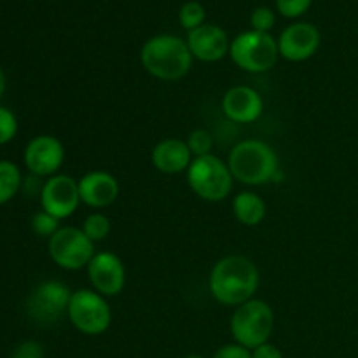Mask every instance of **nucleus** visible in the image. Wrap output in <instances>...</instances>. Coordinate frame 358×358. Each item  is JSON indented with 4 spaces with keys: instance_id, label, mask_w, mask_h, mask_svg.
Returning a JSON list of instances; mask_svg holds the SVG:
<instances>
[{
    "instance_id": "aec40b11",
    "label": "nucleus",
    "mask_w": 358,
    "mask_h": 358,
    "mask_svg": "<svg viewBox=\"0 0 358 358\" xmlns=\"http://www.w3.org/2000/svg\"><path fill=\"white\" fill-rule=\"evenodd\" d=\"M80 229H83L84 234L96 245L100 243V241L107 240L108 234H110L112 231V222L105 213L93 212L91 215H87L86 219H84Z\"/></svg>"
},
{
    "instance_id": "6e6552de",
    "label": "nucleus",
    "mask_w": 358,
    "mask_h": 358,
    "mask_svg": "<svg viewBox=\"0 0 358 358\" xmlns=\"http://www.w3.org/2000/svg\"><path fill=\"white\" fill-rule=\"evenodd\" d=\"M49 257L58 268L79 271L87 268L94 257V243L80 227H59L48 241Z\"/></svg>"
},
{
    "instance_id": "9b49d317",
    "label": "nucleus",
    "mask_w": 358,
    "mask_h": 358,
    "mask_svg": "<svg viewBox=\"0 0 358 358\" xmlns=\"http://www.w3.org/2000/svg\"><path fill=\"white\" fill-rule=\"evenodd\" d=\"M91 287L103 297H115L126 287V266L112 252H96L86 268Z\"/></svg>"
},
{
    "instance_id": "423d86ee",
    "label": "nucleus",
    "mask_w": 358,
    "mask_h": 358,
    "mask_svg": "<svg viewBox=\"0 0 358 358\" xmlns=\"http://www.w3.org/2000/svg\"><path fill=\"white\" fill-rule=\"evenodd\" d=\"M229 56L238 69L250 73H264L278 62V41L271 34L255 30L241 31L231 41Z\"/></svg>"
},
{
    "instance_id": "0eeeda50",
    "label": "nucleus",
    "mask_w": 358,
    "mask_h": 358,
    "mask_svg": "<svg viewBox=\"0 0 358 358\" xmlns=\"http://www.w3.org/2000/svg\"><path fill=\"white\" fill-rule=\"evenodd\" d=\"M66 317L84 336L103 334L112 324V310L107 297L93 289H79L72 292Z\"/></svg>"
},
{
    "instance_id": "9d476101",
    "label": "nucleus",
    "mask_w": 358,
    "mask_h": 358,
    "mask_svg": "<svg viewBox=\"0 0 358 358\" xmlns=\"http://www.w3.org/2000/svg\"><path fill=\"white\" fill-rule=\"evenodd\" d=\"M42 210L56 219H69L80 205L79 184L70 175H52L42 184L41 189Z\"/></svg>"
},
{
    "instance_id": "2eb2a0df",
    "label": "nucleus",
    "mask_w": 358,
    "mask_h": 358,
    "mask_svg": "<svg viewBox=\"0 0 358 358\" xmlns=\"http://www.w3.org/2000/svg\"><path fill=\"white\" fill-rule=\"evenodd\" d=\"M264 110V101L259 91L250 86H233L224 93L222 112L236 124H250L257 121Z\"/></svg>"
},
{
    "instance_id": "dca6fc26",
    "label": "nucleus",
    "mask_w": 358,
    "mask_h": 358,
    "mask_svg": "<svg viewBox=\"0 0 358 358\" xmlns=\"http://www.w3.org/2000/svg\"><path fill=\"white\" fill-rule=\"evenodd\" d=\"M80 203L90 208H107L119 198V182L108 171H90L77 180Z\"/></svg>"
},
{
    "instance_id": "39448f33",
    "label": "nucleus",
    "mask_w": 358,
    "mask_h": 358,
    "mask_svg": "<svg viewBox=\"0 0 358 358\" xmlns=\"http://www.w3.org/2000/svg\"><path fill=\"white\" fill-rule=\"evenodd\" d=\"M185 173L191 191L208 203L222 201L233 191L234 177L227 161H222L215 154L194 157Z\"/></svg>"
},
{
    "instance_id": "f8f14e48",
    "label": "nucleus",
    "mask_w": 358,
    "mask_h": 358,
    "mask_svg": "<svg viewBox=\"0 0 358 358\" xmlns=\"http://www.w3.org/2000/svg\"><path fill=\"white\" fill-rule=\"evenodd\" d=\"M23 159L34 177H52L65 161V147L56 136L38 135L28 142Z\"/></svg>"
},
{
    "instance_id": "7ed1b4c3",
    "label": "nucleus",
    "mask_w": 358,
    "mask_h": 358,
    "mask_svg": "<svg viewBox=\"0 0 358 358\" xmlns=\"http://www.w3.org/2000/svg\"><path fill=\"white\" fill-rule=\"evenodd\" d=\"M192 59L187 42L170 34L150 37L140 51L145 72L164 83L184 79L191 72Z\"/></svg>"
},
{
    "instance_id": "f3484780",
    "label": "nucleus",
    "mask_w": 358,
    "mask_h": 358,
    "mask_svg": "<svg viewBox=\"0 0 358 358\" xmlns=\"http://www.w3.org/2000/svg\"><path fill=\"white\" fill-rule=\"evenodd\" d=\"M152 166L164 175H178L189 170L192 163V154L185 140L164 138L156 143L150 154Z\"/></svg>"
},
{
    "instance_id": "f257e3e1",
    "label": "nucleus",
    "mask_w": 358,
    "mask_h": 358,
    "mask_svg": "<svg viewBox=\"0 0 358 358\" xmlns=\"http://www.w3.org/2000/svg\"><path fill=\"white\" fill-rule=\"evenodd\" d=\"M261 285V273L255 262L245 255H226L210 271V294L224 306H241L254 299Z\"/></svg>"
},
{
    "instance_id": "a211bd4d",
    "label": "nucleus",
    "mask_w": 358,
    "mask_h": 358,
    "mask_svg": "<svg viewBox=\"0 0 358 358\" xmlns=\"http://www.w3.org/2000/svg\"><path fill=\"white\" fill-rule=\"evenodd\" d=\"M233 213L240 224L247 227H255L266 219V201L262 196L252 191H241L233 199Z\"/></svg>"
},
{
    "instance_id": "bb28decb",
    "label": "nucleus",
    "mask_w": 358,
    "mask_h": 358,
    "mask_svg": "<svg viewBox=\"0 0 358 358\" xmlns=\"http://www.w3.org/2000/svg\"><path fill=\"white\" fill-rule=\"evenodd\" d=\"M213 358H252V350L238 345V343H229L224 345L213 353Z\"/></svg>"
},
{
    "instance_id": "5701e85b",
    "label": "nucleus",
    "mask_w": 358,
    "mask_h": 358,
    "mask_svg": "<svg viewBox=\"0 0 358 358\" xmlns=\"http://www.w3.org/2000/svg\"><path fill=\"white\" fill-rule=\"evenodd\" d=\"M31 229L37 236L51 238L59 229V219L42 210V212H37L31 217Z\"/></svg>"
},
{
    "instance_id": "1a4fd4ad",
    "label": "nucleus",
    "mask_w": 358,
    "mask_h": 358,
    "mask_svg": "<svg viewBox=\"0 0 358 358\" xmlns=\"http://www.w3.org/2000/svg\"><path fill=\"white\" fill-rule=\"evenodd\" d=\"M72 290L58 280H45L38 283L27 301L28 317L38 324H55L69 311Z\"/></svg>"
},
{
    "instance_id": "c85d7f7f",
    "label": "nucleus",
    "mask_w": 358,
    "mask_h": 358,
    "mask_svg": "<svg viewBox=\"0 0 358 358\" xmlns=\"http://www.w3.org/2000/svg\"><path fill=\"white\" fill-rule=\"evenodd\" d=\"M252 358H283V353L273 343H264V345L252 350Z\"/></svg>"
},
{
    "instance_id": "4be33fe9",
    "label": "nucleus",
    "mask_w": 358,
    "mask_h": 358,
    "mask_svg": "<svg viewBox=\"0 0 358 358\" xmlns=\"http://www.w3.org/2000/svg\"><path fill=\"white\" fill-rule=\"evenodd\" d=\"M185 143H187L192 157L208 156V154H212V149H213V136L208 129L196 128L189 133Z\"/></svg>"
},
{
    "instance_id": "7c9ffc66",
    "label": "nucleus",
    "mask_w": 358,
    "mask_h": 358,
    "mask_svg": "<svg viewBox=\"0 0 358 358\" xmlns=\"http://www.w3.org/2000/svg\"><path fill=\"white\" fill-rule=\"evenodd\" d=\"M184 358H205L203 355H187V357H184Z\"/></svg>"
},
{
    "instance_id": "cd10ccee",
    "label": "nucleus",
    "mask_w": 358,
    "mask_h": 358,
    "mask_svg": "<svg viewBox=\"0 0 358 358\" xmlns=\"http://www.w3.org/2000/svg\"><path fill=\"white\" fill-rule=\"evenodd\" d=\"M13 358H44V348L37 341H24L14 350Z\"/></svg>"
},
{
    "instance_id": "412c9836",
    "label": "nucleus",
    "mask_w": 358,
    "mask_h": 358,
    "mask_svg": "<svg viewBox=\"0 0 358 358\" xmlns=\"http://www.w3.org/2000/svg\"><path fill=\"white\" fill-rule=\"evenodd\" d=\"M205 20H206L205 7H203L199 2H196V0L185 2L184 6L180 7V10H178V21H180V24L187 31L203 27V24H205Z\"/></svg>"
},
{
    "instance_id": "4468645a",
    "label": "nucleus",
    "mask_w": 358,
    "mask_h": 358,
    "mask_svg": "<svg viewBox=\"0 0 358 358\" xmlns=\"http://www.w3.org/2000/svg\"><path fill=\"white\" fill-rule=\"evenodd\" d=\"M185 42H187L192 58L199 59V62L215 63L229 55V37L217 24L205 23L203 27L191 30Z\"/></svg>"
},
{
    "instance_id": "a878e982",
    "label": "nucleus",
    "mask_w": 358,
    "mask_h": 358,
    "mask_svg": "<svg viewBox=\"0 0 358 358\" xmlns=\"http://www.w3.org/2000/svg\"><path fill=\"white\" fill-rule=\"evenodd\" d=\"M311 2L313 0H276V9L282 16L294 20L306 13L311 7Z\"/></svg>"
},
{
    "instance_id": "20e7f679",
    "label": "nucleus",
    "mask_w": 358,
    "mask_h": 358,
    "mask_svg": "<svg viewBox=\"0 0 358 358\" xmlns=\"http://www.w3.org/2000/svg\"><path fill=\"white\" fill-rule=\"evenodd\" d=\"M229 331L234 343L248 350L269 343L275 331V311L266 301L250 299L234 310L229 322Z\"/></svg>"
},
{
    "instance_id": "ddd939ff",
    "label": "nucleus",
    "mask_w": 358,
    "mask_h": 358,
    "mask_svg": "<svg viewBox=\"0 0 358 358\" xmlns=\"http://www.w3.org/2000/svg\"><path fill=\"white\" fill-rule=\"evenodd\" d=\"M320 42L322 37L318 28L311 23L299 21L282 31L278 38V51L287 62L301 63L317 55Z\"/></svg>"
},
{
    "instance_id": "393cba45",
    "label": "nucleus",
    "mask_w": 358,
    "mask_h": 358,
    "mask_svg": "<svg viewBox=\"0 0 358 358\" xmlns=\"http://www.w3.org/2000/svg\"><path fill=\"white\" fill-rule=\"evenodd\" d=\"M17 133V119L9 108L0 107V145L9 143Z\"/></svg>"
},
{
    "instance_id": "6ab92c4d",
    "label": "nucleus",
    "mask_w": 358,
    "mask_h": 358,
    "mask_svg": "<svg viewBox=\"0 0 358 358\" xmlns=\"http://www.w3.org/2000/svg\"><path fill=\"white\" fill-rule=\"evenodd\" d=\"M23 178L17 164L13 161H0V205L10 201L20 191Z\"/></svg>"
},
{
    "instance_id": "c756f323",
    "label": "nucleus",
    "mask_w": 358,
    "mask_h": 358,
    "mask_svg": "<svg viewBox=\"0 0 358 358\" xmlns=\"http://www.w3.org/2000/svg\"><path fill=\"white\" fill-rule=\"evenodd\" d=\"M3 91H6V73L0 69V96L3 94Z\"/></svg>"
},
{
    "instance_id": "b1692460",
    "label": "nucleus",
    "mask_w": 358,
    "mask_h": 358,
    "mask_svg": "<svg viewBox=\"0 0 358 358\" xmlns=\"http://www.w3.org/2000/svg\"><path fill=\"white\" fill-rule=\"evenodd\" d=\"M275 10L269 9V7H257V9H254V13L250 16L252 30L262 31V34H269L273 30V27H275Z\"/></svg>"
},
{
    "instance_id": "f03ea898",
    "label": "nucleus",
    "mask_w": 358,
    "mask_h": 358,
    "mask_svg": "<svg viewBox=\"0 0 358 358\" xmlns=\"http://www.w3.org/2000/svg\"><path fill=\"white\" fill-rule=\"evenodd\" d=\"M227 166L234 180L250 187L275 182L280 173V161L275 149L257 138L238 142L227 156Z\"/></svg>"
}]
</instances>
